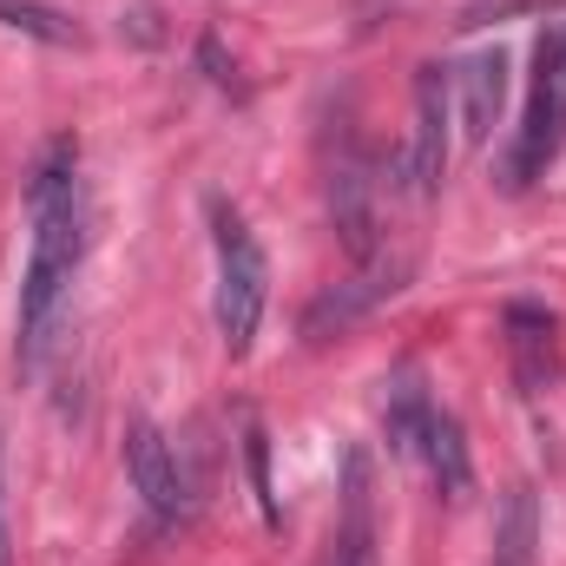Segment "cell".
I'll return each mask as SVG.
<instances>
[{"instance_id":"obj_4","label":"cell","mask_w":566,"mask_h":566,"mask_svg":"<svg viewBox=\"0 0 566 566\" xmlns=\"http://www.w3.org/2000/svg\"><path fill=\"white\" fill-rule=\"evenodd\" d=\"M441 171H448V73L416 66V126H409V151H402L409 198H434Z\"/></svg>"},{"instance_id":"obj_9","label":"cell","mask_w":566,"mask_h":566,"mask_svg":"<svg viewBox=\"0 0 566 566\" xmlns=\"http://www.w3.org/2000/svg\"><path fill=\"white\" fill-rule=\"evenodd\" d=\"M501 106H507V53L488 46L461 66V119H468V139L481 145L501 126Z\"/></svg>"},{"instance_id":"obj_3","label":"cell","mask_w":566,"mask_h":566,"mask_svg":"<svg viewBox=\"0 0 566 566\" xmlns=\"http://www.w3.org/2000/svg\"><path fill=\"white\" fill-rule=\"evenodd\" d=\"M560 133H566V40L541 33V46H534V99H527V126H521V145H514V185L547 171V158L560 151Z\"/></svg>"},{"instance_id":"obj_1","label":"cell","mask_w":566,"mask_h":566,"mask_svg":"<svg viewBox=\"0 0 566 566\" xmlns=\"http://www.w3.org/2000/svg\"><path fill=\"white\" fill-rule=\"evenodd\" d=\"M27 218H33V244H27V277H20V363L40 356L46 323H53L66 283L80 271V251H86V198H80V151H73V139L46 145V158L33 165Z\"/></svg>"},{"instance_id":"obj_12","label":"cell","mask_w":566,"mask_h":566,"mask_svg":"<svg viewBox=\"0 0 566 566\" xmlns=\"http://www.w3.org/2000/svg\"><path fill=\"white\" fill-rule=\"evenodd\" d=\"M534 554H541V494H534V481H514L501 501V521H494L488 566H534Z\"/></svg>"},{"instance_id":"obj_5","label":"cell","mask_w":566,"mask_h":566,"mask_svg":"<svg viewBox=\"0 0 566 566\" xmlns=\"http://www.w3.org/2000/svg\"><path fill=\"white\" fill-rule=\"evenodd\" d=\"M126 474H133L139 501L158 521H185V514H191V488H185V474H178V454H171L165 428L145 422V416L126 428Z\"/></svg>"},{"instance_id":"obj_6","label":"cell","mask_w":566,"mask_h":566,"mask_svg":"<svg viewBox=\"0 0 566 566\" xmlns=\"http://www.w3.org/2000/svg\"><path fill=\"white\" fill-rule=\"evenodd\" d=\"M329 566H382L369 448H349V454H343V501H336V547H329Z\"/></svg>"},{"instance_id":"obj_14","label":"cell","mask_w":566,"mask_h":566,"mask_svg":"<svg viewBox=\"0 0 566 566\" xmlns=\"http://www.w3.org/2000/svg\"><path fill=\"white\" fill-rule=\"evenodd\" d=\"M0 27H13L27 40H46V46H73V20L60 7H40V0H0Z\"/></svg>"},{"instance_id":"obj_2","label":"cell","mask_w":566,"mask_h":566,"mask_svg":"<svg viewBox=\"0 0 566 566\" xmlns=\"http://www.w3.org/2000/svg\"><path fill=\"white\" fill-rule=\"evenodd\" d=\"M211 244H218V336L231 356H244L271 296V264L238 205H211Z\"/></svg>"},{"instance_id":"obj_7","label":"cell","mask_w":566,"mask_h":566,"mask_svg":"<svg viewBox=\"0 0 566 566\" xmlns=\"http://www.w3.org/2000/svg\"><path fill=\"white\" fill-rule=\"evenodd\" d=\"M507 363L521 396H547L560 382V323L541 303H507Z\"/></svg>"},{"instance_id":"obj_16","label":"cell","mask_w":566,"mask_h":566,"mask_svg":"<svg viewBox=\"0 0 566 566\" xmlns=\"http://www.w3.org/2000/svg\"><path fill=\"white\" fill-rule=\"evenodd\" d=\"M0 566H13V534H7V474H0Z\"/></svg>"},{"instance_id":"obj_10","label":"cell","mask_w":566,"mask_h":566,"mask_svg":"<svg viewBox=\"0 0 566 566\" xmlns=\"http://www.w3.org/2000/svg\"><path fill=\"white\" fill-rule=\"evenodd\" d=\"M396 290H402V283H396V277L382 283V271L369 264L363 277L336 283V290H323V296L310 303V316H303V336H310V343H329V329H349V323H356V316H363L376 296H396Z\"/></svg>"},{"instance_id":"obj_15","label":"cell","mask_w":566,"mask_h":566,"mask_svg":"<svg viewBox=\"0 0 566 566\" xmlns=\"http://www.w3.org/2000/svg\"><path fill=\"white\" fill-rule=\"evenodd\" d=\"M244 454H251L258 507H264V521H277V494H271V441H264V428H258V422H244Z\"/></svg>"},{"instance_id":"obj_13","label":"cell","mask_w":566,"mask_h":566,"mask_svg":"<svg viewBox=\"0 0 566 566\" xmlns=\"http://www.w3.org/2000/svg\"><path fill=\"white\" fill-rule=\"evenodd\" d=\"M422 461L434 468V481H441V494L454 501V494H468V441H461V422L448 416V409H434L428 416V434H422Z\"/></svg>"},{"instance_id":"obj_17","label":"cell","mask_w":566,"mask_h":566,"mask_svg":"<svg viewBox=\"0 0 566 566\" xmlns=\"http://www.w3.org/2000/svg\"><path fill=\"white\" fill-rule=\"evenodd\" d=\"M323 566H329V560H323Z\"/></svg>"},{"instance_id":"obj_11","label":"cell","mask_w":566,"mask_h":566,"mask_svg":"<svg viewBox=\"0 0 566 566\" xmlns=\"http://www.w3.org/2000/svg\"><path fill=\"white\" fill-rule=\"evenodd\" d=\"M382 389H389V396H382V428H389V448H396V454H422L428 416H434V402H428V389H422V369H416V363H402Z\"/></svg>"},{"instance_id":"obj_8","label":"cell","mask_w":566,"mask_h":566,"mask_svg":"<svg viewBox=\"0 0 566 566\" xmlns=\"http://www.w3.org/2000/svg\"><path fill=\"white\" fill-rule=\"evenodd\" d=\"M329 211H336V231L349 244L356 264H376V178L363 165V151L349 145L329 171Z\"/></svg>"}]
</instances>
